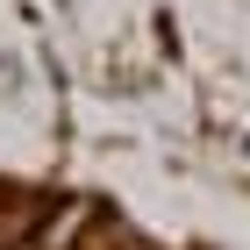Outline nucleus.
Segmentation results:
<instances>
[{
  "mask_svg": "<svg viewBox=\"0 0 250 250\" xmlns=\"http://www.w3.org/2000/svg\"><path fill=\"white\" fill-rule=\"evenodd\" d=\"M79 229H86V208H58V214L36 229V250H72Z\"/></svg>",
  "mask_w": 250,
  "mask_h": 250,
  "instance_id": "obj_1",
  "label": "nucleus"
}]
</instances>
